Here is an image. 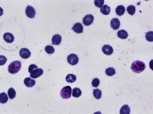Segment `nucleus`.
I'll use <instances>...</instances> for the list:
<instances>
[{"mask_svg":"<svg viewBox=\"0 0 153 114\" xmlns=\"http://www.w3.org/2000/svg\"><path fill=\"white\" fill-rule=\"evenodd\" d=\"M100 12L105 15H108L110 13V8L108 6H103L101 9H100Z\"/></svg>","mask_w":153,"mask_h":114,"instance_id":"obj_19","label":"nucleus"},{"mask_svg":"<svg viewBox=\"0 0 153 114\" xmlns=\"http://www.w3.org/2000/svg\"><path fill=\"white\" fill-rule=\"evenodd\" d=\"M110 25L113 30H117L120 26V21L118 18H113L110 22Z\"/></svg>","mask_w":153,"mask_h":114,"instance_id":"obj_10","label":"nucleus"},{"mask_svg":"<svg viewBox=\"0 0 153 114\" xmlns=\"http://www.w3.org/2000/svg\"><path fill=\"white\" fill-rule=\"evenodd\" d=\"M25 14L28 18H34V16H35L36 12H35V10H34V9L33 7H31L30 6H28L27 8L25 9Z\"/></svg>","mask_w":153,"mask_h":114,"instance_id":"obj_6","label":"nucleus"},{"mask_svg":"<svg viewBox=\"0 0 153 114\" xmlns=\"http://www.w3.org/2000/svg\"><path fill=\"white\" fill-rule=\"evenodd\" d=\"M102 51L103 52L104 54H106L107 56H109L113 53V49L109 45H104L103 47V48H102Z\"/></svg>","mask_w":153,"mask_h":114,"instance_id":"obj_11","label":"nucleus"},{"mask_svg":"<svg viewBox=\"0 0 153 114\" xmlns=\"http://www.w3.org/2000/svg\"><path fill=\"white\" fill-rule=\"evenodd\" d=\"M106 74L108 76H112L116 74V71H115V69L113 68L110 67V68H108L106 69Z\"/></svg>","mask_w":153,"mask_h":114,"instance_id":"obj_24","label":"nucleus"},{"mask_svg":"<svg viewBox=\"0 0 153 114\" xmlns=\"http://www.w3.org/2000/svg\"><path fill=\"white\" fill-rule=\"evenodd\" d=\"M125 10H126V9H125V7H124L123 6H117V8L116 9V13H117V15L122 16V15L124 14Z\"/></svg>","mask_w":153,"mask_h":114,"instance_id":"obj_16","label":"nucleus"},{"mask_svg":"<svg viewBox=\"0 0 153 114\" xmlns=\"http://www.w3.org/2000/svg\"><path fill=\"white\" fill-rule=\"evenodd\" d=\"M61 40H62V38H61V35L55 34L52 37V44L54 45H59L61 44Z\"/></svg>","mask_w":153,"mask_h":114,"instance_id":"obj_14","label":"nucleus"},{"mask_svg":"<svg viewBox=\"0 0 153 114\" xmlns=\"http://www.w3.org/2000/svg\"><path fill=\"white\" fill-rule=\"evenodd\" d=\"M94 18L92 15H87L84 18H83V22L84 24L86 26H89L93 22Z\"/></svg>","mask_w":153,"mask_h":114,"instance_id":"obj_8","label":"nucleus"},{"mask_svg":"<svg viewBox=\"0 0 153 114\" xmlns=\"http://www.w3.org/2000/svg\"><path fill=\"white\" fill-rule=\"evenodd\" d=\"M67 62L70 65H75L78 63V61H79V58L78 56H76V54H70L68 56H67Z\"/></svg>","mask_w":153,"mask_h":114,"instance_id":"obj_4","label":"nucleus"},{"mask_svg":"<svg viewBox=\"0 0 153 114\" xmlns=\"http://www.w3.org/2000/svg\"><path fill=\"white\" fill-rule=\"evenodd\" d=\"M7 61V59L4 56H0V65H4Z\"/></svg>","mask_w":153,"mask_h":114,"instance_id":"obj_30","label":"nucleus"},{"mask_svg":"<svg viewBox=\"0 0 153 114\" xmlns=\"http://www.w3.org/2000/svg\"><path fill=\"white\" fill-rule=\"evenodd\" d=\"M45 51L48 54H52L54 53V48L52 46L48 45V46L45 47Z\"/></svg>","mask_w":153,"mask_h":114,"instance_id":"obj_27","label":"nucleus"},{"mask_svg":"<svg viewBox=\"0 0 153 114\" xmlns=\"http://www.w3.org/2000/svg\"><path fill=\"white\" fill-rule=\"evenodd\" d=\"M93 96L96 99H100L101 98V96H102V92L100 89H95L93 90Z\"/></svg>","mask_w":153,"mask_h":114,"instance_id":"obj_23","label":"nucleus"},{"mask_svg":"<svg viewBox=\"0 0 153 114\" xmlns=\"http://www.w3.org/2000/svg\"><path fill=\"white\" fill-rule=\"evenodd\" d=\"M145 38H146V40H147L148 41L152 42V41H153V32H152V31H149V32L146 33Z\"/></svg>","mask_w":153,"mask_h":114,"instance_id":"obj_25","label":"nucleus"},{"mask_svg":"<svg viewBox=\"0 0 153 114\" xmlns=\"http://www.w3.org/2000/svg\"><path fill=\"white\" fill-rule=\"evenodd\" d=\"M117 36L120 39H126L128 37V33L125 30H120L117 32Z\"/></svg>","mask_w":153,"mask_h":114,"instance_id":"obj_15","label":"nucleus"},{"mask_svg":"<svg viewBox=\"0 0 153 114\" xmlns=\"http://www.w3.org/2000/svg\"><path fill=\"white\" fill-rule=\"evenodd\" d=\"M21 68H22V63L19 61H14L9 65L8 70L11 74H16L20 71Z\"/></svg>","mask_w":153,"mask_h":114,"instance_id":"obj_2","label":"nucleus"},{"mask_svg":"<svg viewBox=\"0 0 153 114\" xmlns=\"http://www.w3.org/2000/svg\"><path fill=\"white\" fill-rule=\"evenodd\" d=\"M94 4L98 8H102L104 4V0H94Z\"/></svg>","mask_w":153,"mask_h":114,"instance_id":"obj_28","label":"nucleus"},{"mask_svg":"<svg viewBox=\"0 0 153 114\" xmlns=\"http://www.w3.org/2000/svg\"><path fill=\"white\" fill-rule=\"evenodd\" d=\"M8 100H9L8 96L5 92H3V93L0 94V102H1V103L3 104V103H7Z\"/></svg>","mask_w":153,"mask_h":114,"instance_id":"obj_20","label":"nucleus"},{"mask_svg":"<svg viewBox=\"0 0 153 114\" xmlns=\"http://www.w3.org/2000/svg\"><path fill=\"white\" fill-rule=\"evenodd\" d=\"M19 55L22 59H28L31 56V52L26 48H22L19 51Z\"/></svg>","mask_w":153,"mask_h":114,"instance_id":"obj_7","label":"nucleus"},{"mask_svg":"<svg viewBox=\"0 0 153 114\" xmlns=\"http://www.w3.org/2000/svg\"><path fill=\"white\" fill-rule=\"evenodd\" d=\"M24 84L26 87L31 88L35 85V81L34 79H32L31 78H26L24 80Z\"/></svg>","mask_w":153,"mask_h":114,"instance_id":"obj_13","label":"nucleus"},{"mask_svg":"<svg viewBox=\"0 0 153 114\" xmlns=\"http://www.w3.org/2000/svg\"><path fill=\"white\" fill-rule=\"evenodd\" d=\"M100 85V80L98 79H94L92 81V86L94 88H97Z\"/></svg>","mask_w":153,"mask_h":114,"instance_id":"obj_29","label":"nucleus"},{"mask_svg":"<svg viewBox=\"0 0 153 114\" xmlns=\"http://www.w3.org/2000/svg\"><path fill=\"white\" fill-rule=\"evenodd\" d=\"M36 68H37V66L36 65H34V64L31 65L28 67V71H29V73L32 72V71H33L34 70H35Z\"/></svg>","mask_w":153,"mask_h":114,"instance_id":"obj_31","label":"nucleus"},{"mask_svg":"<svg viewBox=\"0 0 153 114\" xmlns=\"http://www.w3.org/2000/svg\"><path fill=\"white\" fill-rule=\"evenodd\" d=\"M81 94H82V92H81V89L78 88H75L72 90V96L74 97H79L81 95Z\"/></svg>","mask_w":153,"mask_h":114,"instance_id":"obj_17","label":"nucleus"},{"mask_svg":"<svg viewBox=\"0 0 153 114\" xmlns=\"http://www.w3.org/2000/svg\"><path fill=\"white\" fill-rule=\"evenodd\" d=\"M76 76L73 74H69L66 76V81L68 83H73L76 81Z\"/></svg>","mask_w":153,"mask_h":114,"instance_id":"obj_18","label":"nucleus"},{"mask_svg":"<svg viewBox=\"0 0 153 114\" xmlns=\"http://www.w3.org/2000/svg\"><path fill=\"white\" fill-rule=\"evenodd\" d=\"M73 30L76 33H83V30H84V28H83V25L81 23H76L73 27H72Z\"/></svg>","mask_w":153,"mask_h":114,"instance_id":"obj_9","label":"nucleus"},{"mask_svg":"<svg viewBox=\"0 0 153 114\" xmlns=\"http://www.w3.org/2000/svg\"><path fill=\"white\" fill-rule=\"evenodd\" d=\"M72 95V89L70 86H66L61 91V97L63 99H68Z\"/></svg>","mask_w":153,"mask_h":114,"instance_id":"obj_3","label":"nucleus"},{"mask_svg":"<svg viewBox=\"0 0 153 114\" xmlns=\"http://www.w3.org/2000/svg\"><path fill=\"white\" fill-rule=\"evenodd\" d=\"M145 68V64L143 62L139 60L133 62L131 65V69L135 73H140L143 71Z\"/></svg>","mask_w":153,"mask_h":114,"instance_id":"obj_1","label":"nucleus"},{"mask_svg":"<svg viewBox=\"0 0 153 114\" xmlns=\"http://www.w3.org/2000/svg\"><path fill=\"white\" fill-rule=\"evenodd\" d=\"M120 114H129L130 113V108L128 105H124L120 109Z\"/></svg>","mask_w":153,"mask_h":114,"instance_id":"obj_21","label":"nucleus"},{"mask_svg":"<svg viewBox=\"0 0 153 114\" xmlns=\"http://www.w3.org/2000/svg\"><path fill=\"white\" fill-rule=\"evenodd\" d=\"M43 72H44L43 69L38 68H36L35 70H34L32 72L30 73V76H31V79H37V78H38V77H40L41 75H42V74H43Z\"/></svg>","mask_w":153,"mask_h":114,"instance_id":"obj_5","label":"nucleus"},{"mask_svg":"<svg viewBox=\"0 0 153 114\" xmlns=\"http://www.w3.org/2000/svg\"><path fill=\"white\" fill-rule=\"evenodd\" d=\"M16 95V92L15 91V89L13 88H10L8 91V96L10 99H14Z\"/></svg>","mask_w":153,"mask_h":114,"instance_id":"obj_22","label":"nucleus"},{"mask_svg":"<svg viewBox=\"0 0 153 114\" xmlns=\"http://www.w3.org/2000/svg\"><path fill=\"white\" fill-rule=\"evenodd\" d=\"M127 12L129 15H133L135 14V12H136V8H135V6H128V8H127Z\"/></svg>","mask_w":153,"mask_h":114,"instance_id":"obj_26","label":"nucleus"},{"mask_svg":"<svg viewBox=\"0 0 153 114\" xmlns=\"http://www.w3.org/2000/svg\"><path fill=\"white\" fill-rule=\"evenodd\" d=\"M3 38H4L5 41H6V43H9V44L12 43V42L14 41V39H15L14 36H13L12 33H4Z\"/></svg>","mask_w":153,"mask_h":114,"instance_id":"obj_12","label":"nucleus"}]
</instances>
